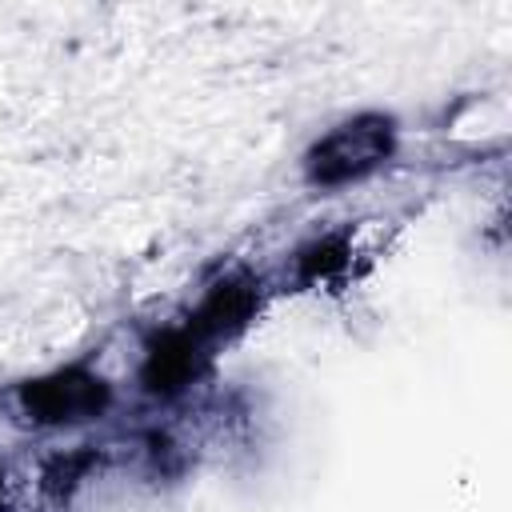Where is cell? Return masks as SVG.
Returning <instances> with one entry per match:
<instances>
[{
	"instance_id": "obj_1",
	"label": "cell",
	"mask_w": 512,
	"mask_h": 512,
	"mask_svg": "<svg viewBox=\"0 0 512 512\" xmlns=\"http://www.w3.org/2000/svg\"><path fill=\"white\" fill-rule=\"evenodd\" d=\"M392 148H396V128L388 116H352L308 148L304 168L312 184L332 188L368 176L392 156Z\"/></svg>"
},
{
	"instance_id": "obj_2",
	"label": "cell",
	"mask_w": 512,
	"mask_h": 512,
	"mask_svg": "<svg viewBox=\"0 0 512 512\" xmlns=\"http://www.w3.org/2000/svg\"><path fill=\"white\" fill-rule=\"evenodd\" d=\"M20 404L40 424H76L108 408V384L84 368H64L20 388Z\"/></svg>"
},
{
	"instance_id": "obj_3",
	"label": "cell",
	"mask_w": 512,
	"mask_h": 512,
	"mask_svg": "<svg viewBox=\"0 0 512 512\" xmlns=\"http://www.w3.org/2000/svg\"><path fill=\"white\" fill-rule=\"evenodd\" d=\"M256 304H260V284H256V280H228V284H216V288L208 292V300L200 304V312L192 316L188 332L208 348L212 340H220V336L244 328L248 316L256 312Z\"/></svg>"
},
{
	"instance_id": "obj_4",
	"label": "cell",
	"mask_w": 512,
	"mask_h": 512,
	"mask_svg": "<svg viewBox=\"0 0 512 512\" xmlns=\"http://www.w3.org/2000/svg\"><path fill=\"white\" fill-rule=\"evenodd\" d=\"M200 360H204V344L188 328H172L168 336H160L148 348V360H144V384H148V392H160V396L180 392L196 376Z\"/></svg>"
}]
</instances>
